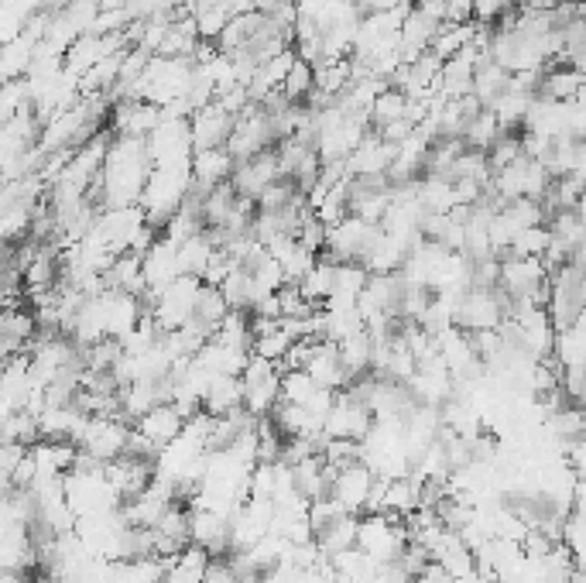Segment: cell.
<instances>
[{"label": "cell", "mask_w": 586, "mask_h": 583, "mask_svg": "<svg viewBox=\"0 0 586 583\" xmlns=\"http://www.w3.org/2000/svg\"><path fill=\"white\" fill-rule=\"evenodd\" d=\"M107 289L141 295L148 292V278H144V258L141 254H120L114 265L107 268Z\"/></svg>", "instance_id": "484cf974"}, {"label": "cell", "mask_w": 586, "mask_h": 583, "mask_svg": "<svg viewBox=\"0 0 586 583\" xmlns=\"http://www.w3.org/2000/svg\"><path fill=\"white\" fill-rule=\"evenodd\" d=\"M230 316V302L227 295H223L216 285H203V292H199V302H196V316H192V323L199 326V330H206L210 337H216V330H220V323Z\"/></svg>", "instance_id": "4316f807"}, {"label": "cell", "mask_w": 586, "mask_h": 583, "mask_svg": "<svg viewBox=\"0 0 586 583\" xmlns=\"http://www.w3.org/2000/svg\"><path fill=\"white\" fill-rule=\"evenodd\" d=\"M412 535H408L405 518L398 515H360L357 546L377 563H398L401 553L408 549Z\"/></svg>", "instance_id": "3957f363"}, {"label": "cell", "mask_w": 586, "mask_h": 583, "mask_svg": "<svg viewBox=\"0 0 586 583\" xmlns=\"http://www.w3.org/2000/svg\"><path fill=\"white\" fill-rule=\"evenodd\" d=\"M131 433L134 429L127 419H117V415H93L90 426H86V433H83L79 450L90 453V457L100 463H114L120 457H127Z\"/></svg>", "instance_id": "9c48e42d"}, {"label": "cell", "mask_w": 586, "mask_h": 583, "mask_svg": "<svg viewBox=\"0 0 586 583\" xmlns=\"http://www.w3.org/2000/svg\"><path fill=\"white\" fill-rule=\"evenodd\" d=\"M312 93H316V66L305 62V59H295L292 73H288L285 83H282V97L288 103H299V107H305Z\"/></svg>", "instance_id": "1f68e13d"}, {"label": "cell", "mask_w": 586, "mask_h": 583, "mask_svg": "<svg viewBox=\"0 0 586 583\" xmlns=\"http://www.w3.org/2000/svg\"><path fill=\"white\" fill-rule=\"evenodd\" d=\"M357 532H360V515H343L336 525H329V529L323 535H316L319 549L333 559L340 553H347V549L357 546Z\"/></svg>", "instance_id": "4dcf8cb0"}, {"label": "cell", "mask_w": 586, "mask_h": 583, "mask_svg": "<svg viewBox=\"0 0 586 583\" xmlns=\"http://www.w3.org/2000/svg\"><path fill=\"white\" fill-rule=\"evenodd\" d=\"M42 439V426H38V415L35 412H11L4 415V443H24V446H35Z\"/></svg>", "instance_id": "836d02e7"}, {"label": "cell", "mask_w": 586, "mask_h": 583, "mask_svg": "<svg viewBox=\"0 0 586 583\" xmlns=\"http://www.w3.org/2000/svg\"><path fill=\"white\" fill-rule=\"evenodd\" d=\"M340 354L343 364H347L350 378H364V374L374 371V337L371 330H360L353 337L340 340Z\"/></svg>", "instance_id": "83f0119b"}, {"label": "cell", "mask_w": 586, "mask_h": 583, "mask_svg": "<svg viewBox=\"0 0 586 583\" xmlns=\"http://www.w3.org/2000/svg\"><path fill=\"white\" fill-rule=\"evenodd\" d=\"M240 381H244V409L258 419H271V412L282 402V364L254 354Z\"/></svg>", "instance_id": "277c9868"}, {"label": "cell", "mask_w": 586, "mask_h": 583, "mask_svg": "<svg viewBox=\"0 0 586 583\" xmlns=\"http://www.w3.org/2000/svg\"><path fill=\"white\" fill-rule=\"evenodd\" d=\"M192 546H203L213 559L230 556V515L192 505Z\"/></svg>", "instance_id": "e0dca14e"}, {"label": "cell", "mask_w": 586, "mask_h": 583, "mask_svg": "<svg viewBox=\"0 0 586 583\" xmlns=\"http://www.w3.org/2000/svg\"><path fill=\"white\" fill-rule=\"evenodd\" d=\"M151 162L158 165H192L196 141H192L189 117H162V124L148 134Z\"/></svg>", "instance_id": "52a82bcc"}, {"label": "cell", "mask_w": 586, "mask_h": 583, "mask_svg": "<svg viewBox=\"0 0 586 583\" xmlns=\"http://www.w3.org/2000/svg\"><path fill=\"white\" fill-rule=\"evenodd\" d=\"M192 189V165H158L148 179V189L141 196V210L148 213V223L165 234L168 220L182 210Z\"/></svg>", "instance_id": "7a4b0ae2"}, {"label": "cell", "mask_w": 586, "mask_h": 583, "mask_svg": "<svg viewBox=\"0 0 586 583\" xmlns=\"http://www.w3.org/2000/svg\"><path fill=\"white\" fill-rule=\"evenodd\" d=\"M377 230H381V223H371V220L357 217V213H350L347 220L329 227V241H326L323 254H329L333 261H340V265H347V261H360V265H364Z\"/></svg>", "instance_id": "30bf717a"}, {"label": "cell", "mask_w": 586, "mask_h": 583, "mask_svg": "<svg viewBox=\"0 0 586 583\" xmlns=\"http://www.w3.org/2000/svg\"><path fill=\"white\" fill-rule=\"evenodd\" d=\"M28 450L31 446H24V443H4L0 446V474H4V484H11L14 470L21 467V460L28 457Z\"/></svg>", "instance_id": "74e56055"}, {"label": "cell", "mask_w": 586, "mask_h": 583, "mask_svg": "<svg viewBox=\"0 0 586 583\" xmlns=\"http://www.w3.org/2000/svg\"><path fill=\"white\" fill-rule=\"evenodd\" d=\"M586 86V73L576 66H545L539 97L556 103H576Z\"/></svg>", "instance_id": "603a6c76"}, {"label": "cell", "mask_w": 586, "mask_h": 583, "mask_svg": "<svg viewBox=\"0 0 586 583\" xmlns=\"http://www.w3.org/2000/svg\"><path fill=\"white\" fill-rule=\"evenodd\" d=\"M237 172V158L227 148H203L192 155V179L203 189H216L230 182Z\"/></svg>", "instance_id": "7402d4cb"}, {"label": "cell", "mask_w": 586, "mask_h": 583, "mask_svg": "<svg viewBox=\"0 0 586 583\" xmlns=\"http://www.w3.org/2000/svg\"><path fill=\"white\" fill-rule=\"evenodd\" d=\"M374 481H377V474L360 460V463H353V467H343L340 474L333 477V491L329 494H333L350 515H364L367 501H371V491H374Z\"/></svg>", "instance_id": "9a60e30c"}, {"label": "cell", "mask_w": 586, "mask_h": 583, "mask_svg": "<svg viewBox=\"0 0 586 583\" xmlns=\"http://www.w3.org/2000/svg\"><path fill=\"white\" fill-rule=\"evenodd\" d=\"M278 179H285V172H282V158H278V145H275V148L261 151V155L247 158V162H237V172L230 182H234V189L240 196L258 203L264 189L275 186Z\"/></svg>", "instance_id": "7c38bea8"}, {"label": "cell", "mask_w": 586, "mask_h": 583, "mask_svg": "<svg viewBox=\"0 0 586 583\" xmlns=\"http://www.w3.org/2000/svg\"><path fill=\"white\" fill-rule=\"evenodd\" d=\"M264 21H268V14L264 11H244V14H234L230 18V25L223 28L220 42H216V49L223 55H237V52H247V45L254 42V38L261 35Z\"/></svg>", "instance_id": "cb8c5ba5"}, {"label": "cell", "mask_w": 586, "mask_h": 583, "mask_svg": "<svg viewBox=\"0 0 586 583\" xmlns=\"http://www.w3.org/2000/svg\"><path fill=\"white\" fill-rule=\"evenodd\" d=\"M203 583H240V577H237L234 566H230V559L223 556V559H213V563H210V570H206Z\"/></svg>", "instance_id": "f35d334b"}, {"label": "cell", "mask_w": 586, "mask_h": 583, "mask_svg": "<svg viewBox=\"0 0 586 583\" xmlns=\"http://www.w3.org/2000/svg\"><path fill=\"white\" fill-rule=\"evenodd\" d=\"M186 422L189 419L179 412V405H175V402H162V405H155V409H151L148 415H141L138 429L148 439H155V443L165 450L168 443H175V439L186 433Z\"/></svg>", "instance_id": "44dd1931"}, {"label": "cell", "mask_w": 586, "mask_h": 583, "mask_svg": "<svg viewBox=\"0 0 586 583\" xmlns=\"http://www.w3.org/2000/svg\"><path fill=\"white\" fill-rule=\"evenodd\" d=\"M511 313V295L501 289H470L456 306V326L467 333L501 330V323Z\"/></svg>", "instance_id": "8992f818"}, {"label": "cell", "mask_w": 586, "mask_h": 583, "mask_svg": "<svg viewBox=\"0 0 586 583\" xmlns=\"http://www.w3.org/2000/svg\"><path fill=\"white\" fill-rule=\"evenodd\" d=\"M182 275V265H179V244L168 241L162 234L155 244H151V251L144 254V278H148V292H162L168 285L175 282V278Z\"/></svg>", "instance_id": "d6986e66"}, {"label": "cell", "mask_w": 586, "mask_h": 583, "mask_svg": "<svg viewBox=\"0 0 586 583\" xmlns=\"http://www.w3.org/2000/svg\"><path fill=\"white\" fill-rule=\"evenodd\" d=\"M275 145H278V134H275V124H271L268 110L251 103V107L237 117V127L227 141V151L237 162H247V158L261 155V151H268Z\"/></svg>", "instance_id": "ba28073f"}, {"label": "cell", "mask_w": 586, "mask_h": 583, "mask_svg": "<svg viewBox=\"0 0 586 583\" xmlns=\"http://www.w3.org/2000/svg\"><path fill=\"white\" fill-rule=\"evenodd\" d=\"M532 103H535V93H528V90H518V86H511L508 93H504L501 100L494 103V117L501 121L504 131H511L515 134L518 127H525L528 121V110H532Z\"/></svg>", "instance_id": "f1b7e54d"}, {"label": "cell", "mask_w": 586, "mask_h": 583, "mask_svg": "<svg viewBox=\"0 0 586 583\" xmlns=\"http://www.w3.org/2000/svg\"><path fill=\"white\" fill-rule=\"evenodd\" d=\"M203 409L210 415H227L244 409V381H240V374H216L210 381V391H206Z\"/></svg>", "instance_id": "d4e9b609"}, {"label": "cell", "mask_w": 586, "mask_h": 583, "mask_svg": "<svg viewBox=\"0 0 586 583\" xmlns=\"http://www.w3.org/2000/svg\"><path fill=\"white\" fill-rule=\"evenodd\" d=\"M487 155H491V169H494V172L508 169L511 162H518V158L525 155V148H521V134H511V131H508L491 151H487Z\"/></svg>", "instance_id": "d590c367"}, {"label": "cell", "mask_w": 586, "mask_h": 583, "mask_svg": "<svg viewBox=\"0 0 586 583\" xmlns=\"http://www.w3.org/2000/svg\"><path fill=\"white\" fill-rule=\"evenodd\" d=\"M515 11L518 0H473V21H480V25H497Z\"/></svg>", "instance_id": "8d00e7d4"}, {"label": "cell", "mask_w": 586, "mask_h": 583, "mask_svg": "<svg viewBox=\"0 0 586 583\" xmlns=\"http://www.w3.org/2000/svg\"><path fill=\"white\" fill-rule=\"evenodd\" d=\"M216 251L220 247L213 244V237L206 234H196V237H189L186 244H179V265H182V275H196V278H203L206 275V268H210V261L216 258Z\"/></svg>", "instance_id": "f546056e"}, {"label": "cell", "mask_w": 586, "mask_h": 583, "mask_svg": "<svg viewBox=\"0 0 586 583\" xmlns=\"http://www.w3.org/2000/svg\"><path fill=\"white\" fill-rule=\"evenodd\" d=\"M189 124H192V141H196V151L227 148L230 134H234V127H237V114H230V110L216 100V103H210V107L196 110V114L189 117Z\"/></svg>", "instance_id": "5bb4252c"}, {"label": "cell", "mask_w": 586, "mask_h": 583, "mask_svg": "<svg viewBox=\"0 0 586 583\" xmlns=\"http://www.w3.org/2000/svg\"><path fill=\"white\" fill-rule=\"evenodd\" d=\"M165 110L155 107V103L148 100H117L114 103V114H110V131L117 134V138H144L148 141V134L155 131L158 124H162Z\"/></svg>", "instance_id": "4fadbf2b"}, {"label": "cell", "mask_w": 586, "mask_h": 583, "mask_svg": "<svg viewBox=\"0 0 586 583\" xmlns=\"http://www.w3.org/2000/svg\"><path fill=\"white\" fill-rule=\"evenodd\" d=\"M504 127L501 121L494 117V110H480L477 117H473V124L467 127V134H463V141H467V148H477V151H491L497 141L504 138Z\"/></svg>", "instance_id": "d6a6232c"}, {"label": "cell", "mask_w": 586, "mask_h": 583, "mask_svg": "<svg viewBox=\"0 0 586 583\" xmlns=\"http://www.w3.org/2000/svg\"><path fill=\"white\" fill-rule=\"evenodd\" d=\"M151 172H155V162H151L148 141L117 138L114 134L107 162H103V179L93 186L90 199L100 210H110V206H141Z\"/></svg>", "instance_id": "6da1fadb"}, {"label": "cell", "mask_w": 586, "mask_h": 583, "mask_svg": "<svg viewBox=\"0 0 586 583\" xmlns=\"http://www.w3.org/2000/svg\"><path fill=\"white\" fill-rule=\"evenodd\" d=\"M309 378L316 381L319 388H329V391H343L350 388V371L347 364H343V354H340V343L333 340H319L316 350H312V361H309Z\"/></svg>", "instance_id": "ac0fdd59"}, {"label": "cell", "mask_w": 586, "mask_h": 583, "mask_svg": "<svg viewBox=\"0 0 586 583\" xmlns=\"http://www.w3.org/2000/svg\"><path fill=\"white\" fill-rule=\"evenodd\" d=\"M203 285L206 282L203 278H196V275H179L172 285H168V289L155 292V313H151V319L162 326V333L179 330V326L192 323Z\"/></svg>", "instance_id": "5b68a950"}, {"label": "cell", "mask_w": 586, "mask_h": 583, "mask_svg": "<svg viewBox=\"0 0 586 583\" xmlns=\"http://www.w3.org/2000/svg\"><path fill=\"white\" fill-rule=\"evenodd\" d=\"M374 422H377V415L371 412V405L353 398L350 391H336V405H333V412L326 415V436L364 443V439L371 436Z\"/></svg>", "instance_id": "8fae6325"}, {"label": "cell", "mask_w": 586, "mask_h": 583, "mask_svg": "<svg viewBox=\"0 0 586 583\" xmlns=\"http://www.w3.org/2000/svg\"><path fill=\"white\" fill-rule=\"evenodd\" d=\"M398 158V145L388 138H381L377 131L367 134L364 141H360V148L350 155V175H384L395 165Z\"/></svg>", "instance_id": "ffe728a7"}, {"label": "cell", "mask_w": 586, "mask_h": 583, "mask_svg": "<svg viewBox=\"0 0 586 583\" xmlns=\"http://www.w3.org/2000/svg\"><path fill=\"white\" fill-rule=\"evenodd\" d=\"M158 477V463L155 460H141V457H120L114 463H107V481L117 487V494L127 501L141 498Z\"/></svg>", "instance_id": "2e32d148"}, {"label": "cell", "mask_w": 586, "mask_h": 583, "mask_svg": "<svg viewBox=\"0 0 586 583\" xmlns=\"http://www.w3.org/2000/svg\"><path fill=\"white\" fill-rule=\"evenodd\" d=\"M319 385L309 378V371H282V402L309 405L316 398Z\"/></svg>", "instance_id": "e575fe53"}]
</instances>
